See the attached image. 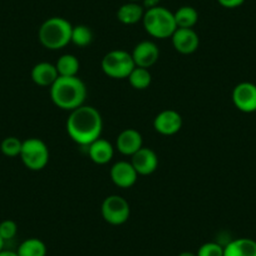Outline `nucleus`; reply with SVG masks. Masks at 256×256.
Returning <instances> with one entry per match:
<instances>
[{"label":"nucleus","instance_id":"nucleus-1","mask_svg":"<svg viewBox=\"0 0 256 256\" xmlns=\"http://www.w3.org/2000/svg\"><path fill=\"white\" fill-rule=\"evenodd\" d=\"M103 120L92 106H80L72 110L67 120L68 136L80 146H90L102 134Z\"/></svg>","mask_w":256,"mask_h":256},{"label":"nucleus","instance_id":"nucleus-2","mask_svg":"<svg viewBox=\"0 0 256 256\" xmlns=\"http://www.w3.org/2000/svg\"><path fill=\"white\" fill-rule=\"evenodd\" d=\"M50 98L58 108L72 112L84 104L87 87L78 76L58 77L50 87Z\"/></svg>","mask_w":256,"mask_h":256},{"label":"nucleus","instance_id":"nucleus-3","mask_svg":"<svg viewBox=\"0 0 256 256\" xmlns=\"http://www.w3.org/2000/svg\"><path fill=\"white\" fill-rule=\"evenodd\" d=\"M73 26L67 19L53 16L44 22L38 32L42 46L49 50H58L70 43Z\"/></svg>","mask_w":256,"mask_h":256},{"label":"nucleus","instance_id":"nucleus-4","mask_svg":"<svg viewBox=\"0 0 256 256\" xmlns=\"http://www.w3.org/2000/svg\"><path fill=\"white\" fill-rule=\"evenodd\" d=\"M142 23H144V30L157 39L171 38L172 34L177 29L174 13L161 6L147 9L144 12Z\"/></svg>","mask_w":256,"mask_h":256},{"label":"nucleus","instance_id":"nucleus-5","mask_svg":"<svg viewBox=\"0 0 256 256\" xmlns=\"http://www.w3.org/2000/svg\"><path fill=\"white\" fill-rule=\"evenodd\" d=\"M103 73L113 80H124L131 74L134 70V64L132 54L126 50L116 49L106 54L100 62Z\"/></svg>","mask_w":256,"mask_h":256},{"label":"nucleus","instance_id":"nucleus-6","mask_svg":"<svg viewBox=\"0 0 256 256\" xmlns=\"http://www.w3.org/2000/svg\"><path fill=\"white\" fill-rule=\"evenodd\" d=\"M19 157L28 170L40 171L49 162V148L40 138H28L23 141Z\"/></svg>","mask_w":256,"mask_h":256},{"label":"nucleus","instance_id":"nucleus-7","mask_svg":"<svg viewBox=\"0 0 256 256\" xmlns=\"http://www.w3.org/2000/svg\"><path fill=\"white\" fill-rule=\"evenodd\" d=\"M100 212L106 222L113 226H120L128 221L131 215V208L128 201L122 196L110 195L103 200Z\"/></svg>","mask_w":256,"mask_h":256},{"label":"nucleus","instance_id":"nucleus-8","mask_svg":"<svg viewBox=\"0 0 256 256\" xmlns=\"http://www.w3.org/2000/svg\"><path fill=\"white\" fill-rule=\"evenodd\" d=\"M232 102L241 112H256V84L250 82L238 83L232 90Z\"/></svg>","mask_w":256,"mask_h":256},{"label":"nucleus","instance_id":"nucleus-9","mask_svg":"<svg viewBox=\"0 0 256 256\" xmlns=\"http://www.w3.org/2000/svg\"><path fill=\"white\" fill-rule=\"evenodd\" d=\"M182 127V117L177 110H164L160 112L154 120V131L164 136L176 134Z\"/></svg>","mask_w":256,"mask_h":256},{"label":"nucleus","instance_id":"nucleus-10","mask_svg":"<svg viewBox=\"0 0 256 256\" xmlns=\"http://www.w3.org/2000/svg\"><path fill=\"white\" fill-rule=\"evenodd\" d=\"M171 39L174 48L181 54L195 53L200 46V38L194 28H177Z\"/></svg>","mask_w":256,"mask_h":256},{"label":"nucleus","instance_id":"nucleus-11","mask_svg":"<svg viewBox=\"0 0 256 256\" xmlns=\"http://www.w3.org/2000/svg\"><path fill=\"white\" fill-rule=\"evenodd\" d=\"M110 176L113 184L120 188H130L136 184L137 178H138V174L132 166L131 162L128 161L116 162L110 167Z\"/></svg>","mask_w":256,"mask_h":256},{"label":"nucleus","instance_id":"nucleus-12","mask_svg":"<svg viewBox=\"0 0 256 256\" xmlns=\"http://www.w3.org/2000/svg\"><path fill=\"white\" fill-rule=\"evenodd\" d=\"M132 58H134L136 67L140 68H151L152 66L157 63L160 58V49L154 42L151 40H144L140 42L136 46H134V52H132Z\"/></svg>","mask_w":256,"mask_h":256},{"label":"nucleus","instance_id":"nucleus-13","mask_svg":"<svg viewBox=\"0 0 256 256\" xmlns=\"http://www.w3.org/2000/svg\"><path fill=\"white\" fill-rule=\"evenodd\" d=\"M144 147V140L142 134L137 130L134 128H127L123 130L117 137L116 141V148L123 156H134L137 151Z\"/></svg>","mask_w":256,"mask_h":256},{"label":"nucleus","instance_id":"nucleus-14","mask_svg":"<svg viewBox=\"0 0 256 256\" xmlns=\"http://www.w3.org/2000/svg\"><path fill=\"white\" fill-rule=\"evenodd\" d=\"M132 166L137 171L138 176H148V174H154L158 166V157H157L156 152L154 150L148 148V147H142L140 151L132 156L131 160Z\"/></svg>","mask_w":256,"mask_h":256},{"label":"nucleus","instance_id":"nucleus-15","mask_svg":"<svg viewBox=\"0 0 256 256\" xmlns=\"http://www.w3.org/2000/svg\"><path fill=\"white\" fill-rule=\"evenodd\" d=\"M30 76L32 80L40 87H52L56 78L59 77L56 64L48 63V62H40L36 64L32 70Z\"/></svg>","mask_w":256,"mask_h":256},{"label":"nucleus","instance_id":"nucleus-16","mask_svg":"<svg viewBox=\"0 0 256 256\" xmlns=\"http://www.w3.org/2000/svg\"><path fill=\"white\" fill-rule=\"evenodd\" d=\"M88 154L90 158L92 160L94 164H106L113 158L114 154V148H113L112 144L108 142L107 140L98 138L94 142L88 146Z\"/></svg>","mask_w":256,"mask_h":256},{"label":"nucleus","instance_id":"nucleus-17","mask_svg":"<svg viewBox=\"0 0 256 256\" xmlns=\"http://www.w3.org/2000/svg\"><path fill=\"white\" fill-rule=\"evenodd\" d=\"M224 256H256V241L248 238L231 240L224 246Z\"/></svg>","mask_w":256,"mask_h":256},{"label":"nucleus","instance_id":"nucleus-18","mask_svg":"<svg viewBox=\"0 0 256 256\" xmlns=\"http://www.w3.org/2000/svg\"><path fill=\"white\" fill-rule=\"evenodd\" d=\"M144 6H140L136 2H128L117 10V19L124 26H134L144 19Z\"/></svg>","mask_w":256,"mask_h":256},{"label":"nucleus","instance_id":"nucleus-19","mask_svg":"<svg viewBox=\"0 0 256 256\" xmlns=\"http://www.w3.org/2000/svg\"><path fill=\"white\" fill-rule=\"evenodd\" d=\"M80 60L73 54H63L56 63L59 77H76L80 72Z\"/></svg>","mask_w":256,"mask_h":256},{"label":"nucleus","instance_id":"nucleus-20","mask_svg":"<svg viewBox=\"0 0 256 256\" xmlns=\"http://www.w3.org/2000/svg\"><path fill=\"white\" fill-rule=\"evenodd\" d=\"M177 28H194L198 22V13L195 8L184 6L174 13Z\"/></svg>","mask_w":256,"mask_h":256},{"label":"nucleus","instance_id":"nucleus-21","mask_svg":"<svg viewBox=\"0 0 256 256\" xmlns=\"http://www.w3.org/2000/svg\"><path fill=\"white\" fill-rule=\"evenodd\" d=\"M16 254L18 256H46V246L40 238H26L19 245Z\"/></svg>","mask_w":256,"mask_h":256},{"label":"nucleus","instance_id":"nucleus-22","mask_svg":"<svg viewBox=\"0 0 256 256\" xmlns=\"http://www.w3.org/2000/svg\"><path fill=\"white\" fill-rule=\"evenodd\" d=\"M127 80L134 90H144L148 88L150 84H151L152 76L150 70H146V68L134 67V70H132L131 74L128 76Z\"/></svg>","mask_w":256,"mask_h":256},{"label":"nucleus","instance_id":"nucleus-23","mask_svg":"<svg viewBox=\"0 0 256 256\" xmlns=\"http://www.w3.org/2000/svg\"><path fill=\"white\" fill-rule=\"evenodd\" d=\"M92 42H93V32L90 26H83V24L73 26L70 43H73L77 46H80V48H84V46H90Z\"/></svg>","mask_w":256,"mask_h":256},{"label":"nucleus","instance_id":"nucleus-24","mask_svg":"<svg viewBox=\"0 0 256 256\" xmlns=\"http://www.w3.org/2000/svg\"><path fill=\"white\" fill-rule=\"evenodd\" d=\"M23 141L16 137H6L0 144V150L6 157H16L20 154Z\"/></svg>","mask_w":256,"mask_h":256},{"label":"nucleus","instance_id":"nucleus-25","mask_svg":"<svg viewBox=\"0 0 256 256\" xmlns=\"http://www.w3.org/2000/svg\"><path fill=\"white\" fill-rule=\"evenodd\" d=\"M18 232V225L13 220H4L0 222V238L4 241L12 240Z\"/></svg>","mask_w":256,"mask_h":256},{"label":"nucleus","instance_id":"nucleus-26","mask_svg":"<svg viewBox=\"0 0 256 256\" xmlns=\"http://www.w3.org/2000/svg\"><path fill=\"white\" fill-rule=\"evenodd\" d=\"M198 256H224V246L218 242H206L198 248Z\"/></svg>","mask_w":256,"mask_h":256},{"label":"nucleus","instance_id":"nucleus-27","mask_svg":"<svg viewBox=\"0 0 256 256\" xmlns=\"http://www.w3.org/2000/svg\"><path fill=\"white\" fill-rule=\"evenodd\" d=\"M218 2L221 6H224V8L235 9L242 6L245 0H218Z\"/></svg>","mask_w":256,"mask_h":256},{"label":"nucleus","instance_id":"nucleus-28","mask_svg":"<svg viewBox=\"0 0 256 256\" xmlns=\"http://www.w3.org/2000/svg\"><path fill=\"white\" fill-rule=\"evenodd\" d=\"M142 2H144V8L146 9L156 8V6H160V3H161V0H142Z\"/></svg>","mask_w":256,"mask_h":256},{"label":"nucleus","instance_id":"nucleus-29","mask_svg":"<svg viewBox=\"0 0 256 256\" xmlns=\"http://www.w3.org/2000/svg\"><path fill=\"white\" fill-rule=\"evenodd\" d=\"M0 256H18V254H16V251L14 252V251L3 250V251H0Z\"/></svg>","mask_w":256,"mask_h":256},{"label":"nucleus","instance_id":"nucleus-30","mask_svg":"<svg viewBox=\"0 0 256 256\" xmlns=\"http://www.w3.org/2000/svg\"><path fill=\"white\" fill-rule=\"evenodd\" d=\"M178 256H198V255H196V254H194V252H190V251H184V252L180 254Z\"/></svg>","mask_w":256,"mask_h":256},{"label":"nucleus","instance_id":"nucleus-31","mask_svg":"<svg viewBox=\"0 0 256 256\" xmlns=\"http://www.w3.org/2000/svg\"><path fill=\"white\" fill-rule=\"evenodd\" d=\"M4 242H6V241H4L3 238H0V251L4 250Z\"/></svg>","mask_w":256,"mask_h":256},{"label":"nucleus","instance_id":"nucleus-32","mask_svg":"<svg viewBox=\"0 0 256 256\" xmlns=\"http://www.w3.org/2000/svg\"><path fill=\"white\" fill-rule=\"evenodd\" d=\"M128 2H136L137 3V2H140V0H128Z\"/></svg>","mask_w":256,"mask_h":256}]
</instances>
